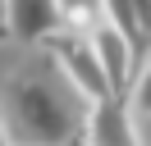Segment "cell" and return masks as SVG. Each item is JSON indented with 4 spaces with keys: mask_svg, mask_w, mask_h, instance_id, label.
<instances>
[{
    "mask_svg": "<svg viewBox=\"0 0 151 146\" xmlns=\"http://www.w3.org/2000/svg\"><path fill=\"white\" fill-rule=\"evenodd\" d=\"M0 114H5L9 146H78L83 137V114L73 105V91L55 69L19 73L5 91Z\"/></svg>",
    "mask_w": 151,
    "mask_h": 146,
    "instance_id": "obj_1",
    "label": "cell"
},
{
    "mask_svg": "<svg viewBox=\"0 0 151 146\" xmlns=\"http://www.w3.org/2000/svg\"><path fill=\"white\" fill-rule=\"evenodd\" d=\"M46 50H50L55 73L64 78V87L78 91L87 105H96V100L114 96L110 82H105V73H101V64H96V50H92V41H87V36H50Z\"/></svg>",
    "mask_w": 151,
    "mask_h": 146,
    "instance_id": "obj_2",
    "label": "cell"
},
{
    "mask_svg": "<svg viewBox=\"0 0 151 146\" xmlns=\"http://www.w3.org/2000/svg\"><path fill=\"white\" fill-rule=\"evenodd\" d=\"M83 146H142L124 96H105L83 114Z\"/></svg>",
    "mask_w": 151,
    "mask_h": 146,
    "instance_id": "obj_3",
    "label": "cell"
},
{
    "mask_svg": "<svg viewBox=\"0 0 151 146\" xmlns=\"http://www.w3.org/2000/svg\"><path fill=\"white\" fill-rule=\"evenodd\" d=\"M87 41H92V50H96V64H101L110 91H114V96H128L133 82H137V50H133L110 23H96Z\"/></svg>",
    "mask_w": 151,
    "mask_h": 146,
    "instance_id": "obj_4",
    "label": "cell"
},
{
    "mask_svg": "<svg viewBox=\"0 0 151 146\" xmlns=\"http://www.w3.org/2000/svg\"><path fill=\"white\" fill-rule=\"evenodd\" d=\"M64 27V14H60L55 0H5V36L14 41H50V36Z\"/></svg>",
    "mask_w": 151,
    "mask_h": 146,
    "instance_id": "obj_5",
    "label": "cell"
},
{
    "mask_svg": "<svg viewBox=\"0 0 151 146\" xmlns=\"http://www.w3.org/2000/svg\"><path fill=\"white\" fill-rule=\"evenodd\" d=\"M101 14H105V23L142 55V46L151 41V0H105Z\"/></svg>",
    "mask_w": 151,
    "mask_h": 146,
    "instance_id": "obj_6",
    "label": "cell"
},
{
    "mask_svg": "<svg viewBox=\"0 0 151 146\" xmlns=\"http://www.w3.org/2000/svg\"><path fill=\"white\" fill-rule=\"evenodd\" d=\"M55 5H60V14H64V23H87V18L101 14L105 0H55Z\"/></svg>",
    "mask_w": 151,
    "mask_h": 146,
    "instance_id": "obj_7",
    "label": "cell"
},
{
    "mask_svg": "<svg viewBox=\"0 0 151 146\" xmlns=\"http://www.w3.org/2000/svg\"><path fill=\"white\" fill-rule=\"evenodd\" d=\"M128 96H133V110L151 119V64L137 73V82H133V91H128Z\"/></svg>",
    "mask_w": 151,
    "mask_h": 146,
    "instance_id": "obj_8",
    "label": "cell"
},
{
    "mask_svg": "<svg viewBox=\"0 0 151 146\" xmlns=\"http://www.w3.org/2000/svg\"><path fill=\"white\" fill-rule=\"evenodd\" d=\"M0 146H9V132H5V114H0Z\"/></svg>",
    "mask_w": 151,
    "mask_h": 146,
    "instance_id": "obj_9",
    "label": "cell"
},
{
    "mask_svg": "<svg viewBox=\"0 0 151 146\" xmlns=\"http://www.w3.org/2000/svg\"><path fill=\"white\" fill-rule=\"evenodd\" d=\"M0 27H5V0H0Z\"/></svg>",
    "mask_w": 151,
    "mask_h": 146,
    "instance_id": "obj_10",
    "label": "cell"
},
{
    "mask_svg": "<svg viewBox=\"0 0 151 146\" xmlns=\"http://www.w3.org/2000/svg\"><path fill=\"white\" fill-rule=\"evenodd\" d=\"M0 41H5V27H0Z\"/></svg>",
    "mask_w": 151,
    "mask_h": 146,
    "instance_id": "obj_11",
    "label": "cell"
}]
</instances>
